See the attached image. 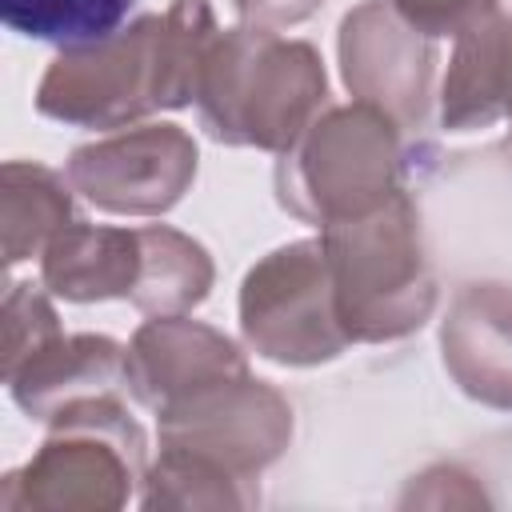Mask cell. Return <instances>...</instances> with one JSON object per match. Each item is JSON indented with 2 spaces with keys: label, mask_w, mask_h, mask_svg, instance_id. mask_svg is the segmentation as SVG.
<instances>
[{
  "label": "cell",
  "mask_w": 512,
  "mask_h": 512,
  "mask_svg": "<svg viewBox=\"0 0 512 512\" xmlns=\"http://www.w3.org/2000/svg\"><path fill=\"white\" fill-rule=\"evenodd\" d=\"M216 32L208 0H176L100 44L60 48L40 76L36 112L76 128H124L156 108H184Z\"/></svg>",
  "instance_id": "obj_1"
},
{
  "label": "cell",
  "mask_w": 512,
  "mask_h": 512,
  "mask_svg": "<svg viewBox=\"0 0 512 512\" xmlns=\"http://www.w3.org/2000/svg\"><path fill=\"white\" fill-rule=\"evenodd\" d=\"M324 96L328 80L312 44L248 24L216 32L196 84L208 136L264 152H288L320 116Z\"/></svg>",
  "instance_id": "obj_2"
},
{
  "label": "cell",
  "mask_w": 512,
  "mask_h": 512,
  "mask_svg": "<svg viewBox=\"0 0 512 512\" xmlns=\"http://www.w3.org/2000/svg\"><path fill=\"white\" fill-rule=\"evenodd\" d=\"M336 320L352 344L416 332L436 308V276L424 248L420 208L408 192L368 216L320 228Z\"/></svg>",
  "instance_id": "obj_3"
},
{
  "label": "cell",
  "mask_w": 512,
  "mask_h": 512,
  "mask_svg": "<svg viewBox=\"0 0 512 512\" xmlns=\"http://www.w3.org/2000/svg\"><path fill=\"white\" fill-rule=\"evenodd\" d=\"M400 132L396 120L360 100L320 112L304 136L280 152L276 200L316 228L368 216L404 192Z\"/></svg>",
  "instance_id": "obj_4"
},
{
  "label": "cell",
  "mask_w": 512,
  "mask_h": 512,
  "mask_svg": "<svg viewBox=\"0 0 512 512\" xmlns=\"http://www.w3.org/2000/svg\"><path fill=\"white\" fill-rule=\"evenodd\" d=\"M52 436L12 476H4L0 508H120L144 480V432L116 392L68 404L52 420Z\"/></svg>",
  "instance_id": "obj_5"
},
{
  "label": "cell",
  "mask_w": 512,
  "mask_h": 512,
  "mask_svg": "<svg viewBox=\"0 0 512 512\" xmlns=\"http://www.w3.org/2000/svg\"><path fill=\"white\" fill-rule=\"evenodd\" d=\"M240 332L276 364H324L352 340L336 320L324 244L296 240L268 252L240 288Z\"/></svg>",
  "instance_id": "obj_6"
},
{
  "label": "cell",
  "mask_w": 512,
  "mask_h": 512,
  "mask_svg": "<svg viewBox=\"0 0 512 512\" xmlns=\"http://www.w3.org/2000/svg\"><path fill=\"white\" fill-rule=\"evenodd\" d=\"M156 420H160V448L208 460L252 488L256 476L292 440L288 400L272 384L252 380V372L212 384L156 412Z\"/></svg>",
  "instance_id": "obj_7"
},
{
  "label": "cell",
  "mask_w": 512,
  "mask_h": 512,
  "mask_svg": "<svg viewBox=\"0 0 512 512\" xmlns=\"http://www.w3.org/2000/svg\"><path fill=\"white\" fill-rule=\"evenodd\" d=\"M196 180V140L176 124H140L68 156V184L116 216H160Z\"/></svg>",
  "instance_id": "obj_8"
},
{
  "label": "cell",
  "mask_w": 512,
  "mask_h": 512,
  "mask_svg": "<svg viewBox=\"0 0 512 512\" xmlns=\"http://www.w3.org/2000/svg\"><path fill=\"white\" fill-rule=\"evenodd\" d=\"M344 84L360 104L380 108L404 132L424 128L432 108L436 44L412 28L392 0H364L340 24Z\"/></svg>",
  "instance_id": "obj_9"
},
{
  "label": "cell",
  "mask_w": 512,
  "mask_h": 512,
  "mask_svg": "<svg viewBox=\"0 0 512 512\" xmlns=\"http://www.w3.org/2000/svg\"><path fill=\"white\" fill-rule=\"evenodd\" d=\"M236 376H248L244 352L224 332L188 316H156L140 324L124 352V380L152 412Z\"/></svg>",
  "instance_id": "obj_10"
},
{
  "label": "cell",
  "mask_w": 512,
  "mask_h": 512,
  "mask_svg": "<svg viewBox=\"0 0 512 512\" xmlns=\"http://www.w3.org/2000/svg\"><path fill=\"white\" fill-rule=\"evenodd\" d=\"M444 368L464 396L512 408V284H468L440 328Z\"/></svg>",
  "instance_id": "obj_11"
},
{
  "label": "cell",
  "mask_w": 512,
  "mask_h": 512,
  "mask_svg": "<svg viewBox=\"0 0 512 512\" xmlns=\"http://www.w3.org/2000/svg\"><path fill=\"white\" fill-rule=\"evenodd\" d=\"M124 352L128 348H120L108 336L56 332L28 360H20L4 380H8L12 400L32 420H52L76 400L116 392V384L124 380Z\"/></svg>",
  "instance_id": "obj_12"
},
{
  "label": "cell",
  "mask_w": 512,
  "mask_h": 512,
  "mask_svg": "<svg viewBox=\"0 0 512 512\" xmlns=\"http://www.w3.org/2000/svg\"><path fill=\"white\" fill-rule=\"evenodd\" d=\"M40 280L72 304L132 296L140 280V228H108L72 220L40 256Z\"/></svg>",
  "instance_id": "obj_13"
},
{
  "label": "cell",
  "mask_w": 512,
  "mask_h": 512,
  "mask_svg": "<svg viewBox=\"0 0 512 512\" xmlns=\"http://www.w3.org/2000/svg\"><path fill=\"white\" fill-rule=\"evenodd\" d=\"M72 184H64L44 164L8 160L4 192H0V224H4V264H20L28 256H44L52 236L72 224Z\"/></svg>",
  "instance_id": "obj_14"
},
{
  "label": "cell",
  "mask_w": 512,
  "mask_h": 512,
  "mask_svg": "<svg viewBox=\"0 0 512 512\" xmlns=\"http://www.w3.org/2000/svg\"><path fill=\"white\" fill-rule=\"evenodd\" d=\"M212 288V260L204 244L192 236L152 224L140 228V280L128 296L140 312L152 316H184Z\"/></svg>",
  "instance_id": "obj_15"
},
{
  "label": "cell",
  "mask_w": 512,
  "mask_h": 512,
  "mask_svg": "<svg viewBox=\"0 0 512 512\" xmlns=\"http://www.w3.org/2000/svg\"><path fill=\"white\" fill-rule=\"evenodd\" d=\"M500 48H504L500 12L456 36V52L440 88V120L448 132L488 128L504 116L500 112Z\"/></svg>",
  "instance_id": "obj_16"
},
{
  "label": "cell",
  "mask_w": 512,
  "mask_h": 512,
  "mask_svg": "<svg viewBox=\"0 0 512 512\" xmlns=\"http://www.w3.org/2000/svg\"><path fill=\"white\" fill-rule=\"evenodd\" d=\"M136 0H0L4 24L56 48L100 44L128 20Z\"/></svg>",
  "instance_id": "obj_17"
},
{
  "label": "cell",
  "mask_w": 512,
  "mask_h": 512,
  "mask_svg": "<svg viewBox=\"0 0 512 512\" xmlns=\"http://www.w3.org/2000/svg\"><path fill=\"white\" fill-rule=\"evenodd\" d=\"M140 500L148 508H248L260 500V492L208 460L160 448V460L144 472Z\"/></svg>",
  "instance_id": "obj_18"
},
{
  "label": "cell",
  "mask_w": 512,
  "mask_h": 512,
  "mask_svg": "<svg viewBox=\"0 0 512 512\" xmlns=\"http://www.w3.org/2000/svg\"><path fill=\"white\" fill-rule=\"evenodd\" d=\"M60 332V320L48 304V296L36 284H12L4 296V376L28 360L40 344H48Z\"/></svg>",
  "instance_id": "obj_19"
},
{
  "label": "cell",
  "mask_w": 512,
  "mask_h": 512,
  "mask_svg": "<svg viewBox=\"0 0 512 512\" xmlns=\"http://www.w3.org/2000/svg\"><path fill=\"white\" fill-rule=\"evenodd\" d=\"M392 8L424 36H460L500 12V0H392Z\"/></svg>",
  "instance_id": "obj_20"
},
{
  "label": "cell",
  "mask_w": 512,
  "mask_h": 512,
  "mask_svg": "<svg viewBox=\"0 0 512 512\" xmlns=\"http://www.w3.org/2000/svg\"><path fill=\"white\" fill-rule=\"evenodd\" d=\"M240 12V24L264 28V32H284L324 8V0H232Z\"/></svg>",
  "instance_id": "obj_21"
},
{
  "label": "cell",
  "mask_w": 512,
  "mask_h": 512,
  "mask_svg": "<svg viewBox=\"0 0 512 512\" xmlns=\"http://www.w3.org/2000/svg\"><path fill=\"white\" fill-rule=\"evenodd\" d=\"M500 112L512 124V20L508 16H504V48H500Z\"/></svg>",
  "instance_id": "obj_22"
}]
</instances>
